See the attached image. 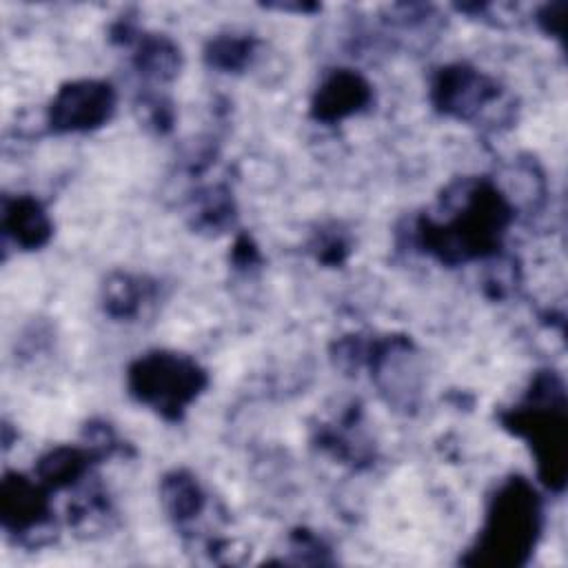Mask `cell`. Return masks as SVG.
I'll return each mask as SVG.
<instances>
[{
  "instance_id": "cell-1",
  "label": "cell",
  "mask_w": 568,
  "mask_h": 568,
  "mask_svg": "<svg viewBox=\"0 0 568 568\" xmlns=\"http://www.w3.org/2000/svg\"><path fill=\"white\" fill-rule=\"evenodd\" d=\"M202 386V371L191 359L178 355L155 353L131 368V388L140 402L171 417H178Z\"/></svg>"
},
{
  "instance_id": "cell-2",
  "label": "cell",
  "mask_w": 568,
  "mask_h": 568,
  "mask_svg": "<svg viewBox=\"0 0 568 568\" xmlns=\"http://www.w3.org/2000/svg\"><path fill=\"white\" fill-rule=\"evenodd\" d=\"M537 530V504L524 484H510L495 501L484 530V552L499 555L501 561H519L528 552Z\"/></svg>"
},
{
  "instance_id": "cell-3",
  "label": "cell",
  "mask_w": 568,
  "mask_h": 568,
  "mask_svg": "<svg viewBox=\"0 0 568 568\" xmlns=\"http://www.w3.org/2000/svg\"><path fill=\"white\" fill-rule=\"evenodd\" d=\"M113 95L106 84L75 82L64 87L51 106V126L62 131L91 129L109 118Z\"/></svg>"
},
{
  "instance_id": "cell-4",
  "label": "cell",
  "mask_w": 568,
  "mask_h": 568,
  "mask_svg": "<svg viewBox=\"0 0 568 568\" xmlns=\"http://www.w3.org/2000/svg\"><path fill=\"white\" fill-rule=\"evenodd\" d=\"M2 526L16 535H31L42 528L49 515V504L42 490L24 477L7 475L0 493Z\"/></svg>"
},
{
  "instance_id": "cell-5",
  "label": "cell",
  "mask_w": 568,
  "mask_h": 568,
  "mask_svg": "<svg viewBox=\"0 0 568 568\" xmlns=\"http://www.w3.org/2000/svg\"><path fill=\"white\" fill-rule=\"evenodd\" d=\"M493 93L495 89L481 75L466 69H448L435 84L437 104L457 118H470L477 106L488 104Z\"/></svg>"
},
{
  "instance_id": "cell-6",
  "label": "cell",
  "mask_w": 568,
  "mask_h": 568,
  "mask_svg": "<svg viewBox=\"0 0 568 568\" xmlns=\"http://www.w3.org/2000/svg\"><path fill=\"white\" fill-rule=\"evenodd\" d=\"M2 226H4V233L24 248H36L44 244L51 231L47 213L31 197L4 200Z\"/></svg>"
},
{
  "instance_id": "cell-7",
  "label": "cell",
  "mask_w": 568,
  "mask_h": 568,
  "mask_svg": "<svg viewBox=\"0 0 568 568\" xmlns=\"http://www.w3.org/2000/svg\"><path fill=\"white\" fill-rule=\"evenodd\" d=\"M368 98V87L353 73L333 75L320 91L315 109L324 120H337L357 111Z\"/></svg>"
},
{
  "instance_id": "cell-8",
  "label": "cell",
  "mask_w": 568,
  "mask_h": 568,
  "mask_svg": "<svg viewBox=\"0 0 568 568\" xmlns=\"http://www.w3.org/2000/svg\"><path fill=\"white\" fill-rule=\"evenodd\" d=\"M84 459L75 448H58L40 459L38 473L49 486H64L84 470Z\"/></svg>"
},
{
  "instance_id": "cell-9",
  "label": "cell",
  "mask_w": 568,
  "mask_h": 568,
  "mask_svg": "<svg viewBox=\"0 0 568 568\" xmlns=\"http://www.w3.org/2000/svg\"><path fill=\"white\" fill-rule=\"evenodd\" d=\"M164 501H166V508L173 517L186 519V517H191L193 513L200 510L202 495H200V488L193 479L175 475L173 479H169L164 484Z\"/></svg>"
}]
</instances>
